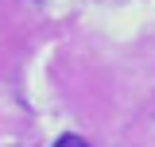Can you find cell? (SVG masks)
<instances>
[{"label": "cell", "mask_w": 155, "mask_h": 147, "mask_svg": "<svg viewBox=\"0 0 155 147\" xmlns=\"http://www.w3.org/2000/svg\"><path fill=\"white\" fill-rule=\"evenodd\" d=\"M85 139L81 136H58V147H81Z\"/></svg>", "instance_id": "6da1fadb"}]
</instances>
